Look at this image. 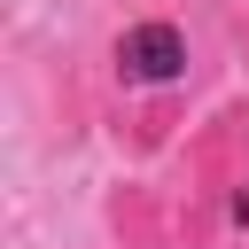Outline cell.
Here are the masks:
<instances>
[{
	"label": "cell",
	"instance_id": "obj_1",
	"mask_svg": "<svg viewBox=\"0 0 249 249\" xmlns=\"http://www.w3.org/2000/svg\"><path fill=\"white\" fill-rule=\"evenodd\" d=\"M179 249H249V101H226L187 132Z\"/></svg>",
	"mask_w": 249,
	"mask_h": 249
},
{
	"label": "cell",
	"instance_id": "obj_2",
	"mask_svg": "<svg viewBox=\"0 0 249 249\" xmlns=\"http://www.w3.org/2000/svg\"><path fill=\"white\" fill-rule=\"evenodd\" d=\"M187 62H195L187 54V23L163 16V8H148V16L109 31V86H117V101L187 93Z\"/></svg>",
	"mask_w": 249,
	"mask_h": 249
},
{
	"label": "cell",
	"instance_id": "obj_3",
	"mask_svg": "<svg viewBox=\"0 0 249 249\" xmlns=\"http://www.w3.org/2000/svg\"><path fill=\"white\" fill-rule=\"evenodd\" d=\"M101 226L117 249H179V202H163L148 179H117L101 195Z\"/></svg>",
	"mask_w": 249,
	"mask_h": 249
},
{
	"label": "cell",
	"instance_id": "obj_4",
	"mask_svg": "<svg viewBox=\"0 0 249 249\" xmlns=\"http://www.w3.org/2000/svg\"><path fill=\"white\" fill-rule=\"evenodd\" d=\"M179 124H187V93L117 101V140H124L132 156H156V148H171V140H179Z\"/></svg>",
	"mask_w": 249,
	"mask_h": 249
}]
</instances>
